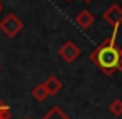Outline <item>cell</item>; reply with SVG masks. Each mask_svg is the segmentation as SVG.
I'll use <instances>...</instances> for the list:
<instances>
[{"label": "cell", "mask_w": 122, "mask_h": 119, "mask_svg": "<svg viewBox=\"0 0 122 119\" xmlns=\"http://www.w3.org/2000/svg\"><path fill=\"white\" fill-rule=\"evenodd\" d=\"M115 35H117V29H114L112 37L99 44L90 54L92 64L105 76H112L119 67V47L115 44Z\"/></svg>", "instance_id": "obj_1"}, {"label": "cell", "mask_w": 122, "mask_h": 119, "mask_svg": "<svg viewBox=\"0 0 122 119\" xmlns=\"http://www.w3.org/2000/svg\"><path fill=\"white\" fill-rule=\"evenodd\" d=\"M22 29H24V24L15 14H7L2 19V22H0V30H2L5 35H9V37L19 35Z\"/></svg>", "instance_id": "obj_2"}, {"label": "cell", "mask_w": 122, "mask_h": 119, "mask_svg": "<svg viewBox=\"0 0 122 119\" xmlns=\"http://www.w3.org/2000/svg\"><path fill=\"white\" fill-rule=\"evenodd\" d=\"M104 20L109 25H112L114 29H119V25L122 24V7L119 4H112L104 12Z\"/></svg>", "instance_id": "obj_3"}, {"label": "cell", "mask_w": 122, "mask_h": 119, "mask_svg": "<svg viewBox=\"0 0 122 119\" xmlns=\"http://www.w3.org/2000/svg\"><path fill=\"white\" fill-rule=\"evenodd\" d=\"M59 55H60L65 62H74V60L79 59L80 49H79L77 44H74L72 40H67V42H64V45L59 49Z\"/></svg>", "instance_id": "obj_4"}, {"label": "cell", "mask_w": 122, "mask_h": 119, "mask_svg": "<svg viewBox=\"0 0 122 119\" xmlns=\"http://www.w3.org/2000/svg\"><path fill=\"white\" fill-rule=\"evenodd\" d=\"M94 22H95V17L92 15L90 10H82V12H79L77 17H75V24H77L79 27H82V29H89V27H92Z\"/></svg>", "instance_id": "obj_5"}, {"label": "cell", "mask_w": 122, "mask_h": 119, "mask_svg": "<svg viewBox=\"0 0 122 119\" xmlns=\"http://www.w3.org/2000/svg\"><path fill=\"white\" fill-rule=\"evenodd\" d=\"M42 84H44L45 91L49 92V96H55V94H59V92H60V89H62V82H60L55 76L47 77V79H45V82H42Z\"/></svg>", "instance_id": "obj_6"}, {"label": "cell", "mask_w": 122, "mask_h": 119, "mask_svg": "<svg viewBox=\"0 0 122 119\" xmlns=\"http://www.w3.org/2000/svg\"><path fill=\"white\" fill-rule=\"evenodd\" d=\"M32 96H34V99H35V101L42 102V101H45V99L49 97V92L45 91L44 84H39V86H35V87L32 89Z\"/></svg>", "instance_id": "obj_7"}, {"label": "cell", "mask_w": 122, "mask_h": 119, "mask_svg": "<svg viewBox=\"0 0 122 119\" xmlns=\"http://www.w3.org/2000/svg\"><path fill=\"white\" fill-rule=\"evenodd\" d=\"M109 112L112 116H122V101L120 99H114L109 104Z\"/></svg>", "instance_id": "obj_8"}, {"label": "cell", "mask_w": 122, "mask_h": 119, "mask_svg": "<svg viewBox=\"0 0 122 119\" xmlns=\"http://www.w3.org/2000/svg\"><path fill=\"white\" fill-rule=\"evenodd\" d=\"M0 119H10V107L0 111Z\"/></svg>", "instance_id": "obj_9"}, {"label": "cell", "mask_w": 122, "mask_h": 119, "mask_svg": "<svg viewBox=\"0 0 122 119\" xmlns=\"http://www.w3.org/2000/svg\"><path fill=\"white\" fill-rule=\"evenodd\" d=\"M117 70L122 72V47H119V67H117Z\"/></svg>", "instance_id": "obj_10"}, {"label": "cell", "mask_w": 122, "mask_h": 119, "mask_svg": "<svg viewBox=\"0 0 122 119\" xmlns=\"http://www.w3.org/2000/svg\"><path fill=\"white\" fill-rule=\"evenodd\" d=\"M84 2H85V4H89V2H92V0H84Z\"/></svg>", "instance_id": "obj_11"}, {"label": "cell", "mask_w": 122, "mask_h": 119, "mask_svg": "<svg viewBox=\"0 0 122 119\" xmlns=\"http://www.w3.org/2000/svg\"><path fill=\"white\" fill-rule=\"evenodd\" d=\"M0 10H2V2H0Z\"/></svg>", "instance_id": "obj_12"}, {"label": "cell", "mask_w": 122, "mask_h": 119, "mask_svg": "<svg viewBox=\"0 0 122 119\" xmlns=\"http://www.w3.org/2000/svg\"><path fill=\"white\" fill-rule=\"evenodd\" d=\"M65 2H72V0H65Z\"/></svg>", "instance_id": "obj_13"}, {"label": "cell", "mask_w": 122, "mask_h": 119, "mask_svg": "<svg viewBox=\"0 0 122 119\" xmlns=\"http://www.w3.org/2000/svg\"><path fill=\"white\" fill-rule=\"evenodd\" d=\"M0 69H2V65H0Z\"/></svg>", "instance_id": "obj_14"}, {"label": "cell", "mask_w": 122, "mask_h": 119, "mask_svg": "<svg viewBox=\"0 0 122 119\" xmlns=\"http://www.w3.org/2000/svg\"><path fill=\"white\" fill-rule=\"evenodd\" d=\"M25 119H29V117H25Z\"/></svg>", "instance_id": "obj_15"}, {"label": "cell", "mask_w": 122, "mask_h": 119, "mask_svg": "<svg viewBox=\"0 0 122 119\" xmlns=\"http://www.w3.org/2000/svg\"><path fill=\"white\" fill-rule=\"evenodd\" d=\"M0 102H2V101H0Z\"/></svg>", "instance_id": "obj_16"}]
</instances>
